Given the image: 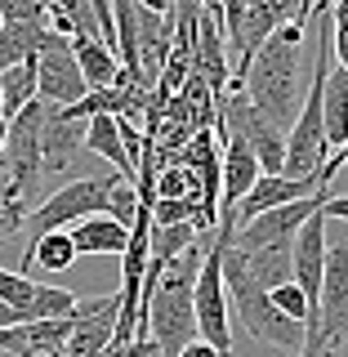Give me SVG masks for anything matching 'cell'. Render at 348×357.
<instances>
[{"instance_id":"cell-22","label":"cell","mask_w":348,"mask_h":357,"mask_svg":"<svg viewBox=\"0 0 348 357\" xmlns=\"http://www.w3.org/2000/svg\"><path fill=\"white\" fill-rule=\"evenodd\" d=\"M134 215H139V192H134V183H126V178H116L107 192V219L121 223V228H130Z\"/></svg>"},{"instance_id":"cell-26","label":"cell","mask_w":348,"mask_h":357,"mask_svg":"<svg viewBox=\"0 0 348 357\" xmlns=\"http://www.w3.org/2000/svg\"><path fill=\"white\" fill-rule=\"evenodd\" d=\"M179 357H219V353L210 349V344H201V340H192V344H188V349L179 353Z\"/></svg>"},{"instance_id":"cell-15","label":"cell","mask_w":348,"mask_h":357,"mask_svg":"<svg viewBox=\"0 0 348 357\" xmlns=\"http://www.w3.org/2000/svg\"><path fill=\"white\" fill-rule=\"evenodd\" d=\"M81 148H89L94 156H103V161H112V170H116L126 183H139V170L130 165L126 148H121V130H116V116H107V112H98V116L85 121V143Z\"/></svg>"},{"instance_id":"cell-11","label":"cell","mask_w":348,"mask_h":357,"mask_svg":"<svg viewBox=\"0 0 348 357\" xmlns=\"http://www.w3.org/2000/svg\"><path fill=\"white\" fill-rule=\"evenodd\" d=\"M192 76L210 89V98L223 103L228 94V54H223V27H219V5L197 9V50H192Z\"/></svg>"},{"instance_id":"cell-8","label":"cell","mask_w":348,"mask_h":357,"mask_svg":"<svg viewBox=\"0 0 348 357\" xmlns=\"http://www.w3.org/2000/svg\"><path fill=\"white\" fill-rule=\"evenodd\" d=\"M219 130L241 139L250 156L259 161V174H282V156H286V134L264 116L245 94H228L219 103Z\"/></svg>"},{"instance_id":"cell-6","label":"cell","mask_w":348,"mask_h":357,"mask_svg":"<svg viewBox=\"0 0 348 357\" xmlns=\"http://www.w3.org/2000/svg\"><path fill=\"white\" fill-rule=\"evenodd\" d=\"M81 295L63 286H40L22 273L0 268V326H31V321H54L72 317Z\"/></svg>"},{"instance_id":"cell-16","label":"cell","mask_w":348,"mask_h":357,"mask_svg":"<svg viewBox=\"0 0 348 357\" xmlns=\"http://www.w3.org/2000/svg\"><path fill=\"white\" fill-rule=\"evenodd\" d=\"M67 241H72L76 259L81 255H121L130 241V228L112 223L107 215H94V219H81L76 228H67Z\"/></svg>"},{"instance_id":"cell-5","label":"cell","mask_w":348,"mask_h":357,"mask_svg":"<svg viewBox=\"0 0 348 357\" xmlns=\"http://www.w3.org/2000/svg\"><path fill=\"white\" fill-rule=\"evenodd\" d=\"M290 18H295V9H290L286 0H259V5L228 0V5H219V27H223V36H228L223 45L237 50V67H232V76H228V94L241 89V76H245V67H250V59L259 54V45Z\"/></svg>"},{"instance_id":"cell-24","label":"cell","mask_w":348,"mask_h":357,"mask_svg":"<svg viewBox=\"0 0 348 357\" xmlns=\"http://www.w3.org/2000/svg\"><path fill=\"white\" fill-rule=\"evenodd\" d=\"M22 223H27V201L14 197L5 183H0V241H9Z\"/></svg>"},{"instance_id":"cell-4","label":"cell","mask_w":348,"mask_h":357,"mask_svg":"<svg viewBox=\"0 0 348 357\" xmlns=\"http://www.w3.org/2000/svg\"><path fill=\"white\" fill-rule=\"evenodd\" d=\"M232 237V215L215 219L210 228V245L201 255V273H197V290H192V317H197V340L210 344L219 357H232V312L223 299V277H219V250Z\"/></svg>"},{"instance_id":"cell-23","label":"cell","mask_w":348,"mask_h":357,"mask_svg":"<svg viewBox=\"0 0 348 357\" xmlns=\"http://www.w3.org/2000/svg\"><path fill=\"white\" fill-rule=\"evenodd\" d=\"M268 304H273L277 312H282L286 321H299V326H308V299L299 295V286H277V290H268Z\"/></svg>"},{"instance_id":"cell-27","label":"cell","mask_w":348,"mask_h":357,"mask_svg":"<svg viewBox=\"0 0 348 357\" xmlns=\"http://www.w3.org/2000/svg\"><path fill=\"white\" fill-rule=\"evenodd\" d=\"M5 130H9V121H0V152H5Z\"/></svg>"},{"instance_id":"cell-21","label":"cell","mask_w":348,"mask_h":357,"mask_svg":"<svg viewBox=\"0 0 348 357\" xmlns=\"http://www.w3.org/2000/svg\"><path fill=\"white\" fill-rule=\"evenodd\" d=\"M197 241V228L192 223H170V228H156V223H148V259L152 264H170L179 259V255L188 250V245Z\"/></svg>"},{"instance_id":"cell-1","label":"cell","mask_w":348,"mask_h":357,"mask_svg":"<svg viewBox=\"0 0 348 357\" xmlns=\"http://www.w3.org/2000/svg\"><path fill=\"white\" fill-rule=\"evenodd\" d=\"M210 245V232H197L179 259L143 268V335L156 344L161 357H179L197 340V317H192V290L201 273V255Z\"/></svg>"},{"instance_id":"cell-10","label":"cell","mask_w":348,"mask_h":357,"mask_svg":"<svg viewBox=\"0 0 348 357\" xmlns=\"http://www.w3.org/2000/svg\"><path fill=\"white\" fill-rule=\"evenodd\" d=\"M116 290L98 299H81L72 312V331H67V349L63 357H103L112 344V331H116Z\"/></svg>"},{"instance_id":"cell-18","label":"cell","mask_w":348,"mask_h":357,"mask_svg":"<svg viewBox=\"0 0 348 357\" xmlns=\"http://www.w3.org/2000/svg\"><path fill=\"white\" fill-rule=\"evenodd\" d=\"M36 98V59L0 72V121H14Z\"/></svg>"},{"instance_id":"cell-12","label":"cell","mask_w":348,"mask_h":357,"mask_svg":"<svg viewBox=\"0 0 348 357\" xmlns=\"http://www.w3.org/2000/svg\"><path fill=\"white\" fill-rule=\"evenodd\" d=\"M81 143H85V121L72 107H50L40 126V170H63Z\"/></svg>"},{"instance_id":"cell-17","label":"cell","mask_w":348,"mask_h":357,"mask_svg":"<svg viewBox=\"0 0 348 357\" xmlns=\"http://www.w3.org/2000/svg\"><path fill=\"white\" fill-rule=\"evenodd\" d=\"M72 59H76V72H81V81H85L89 94H103V89L116 85L121 63H116V54L103 50L98 40H76L72 45Z\"/></svg>"},{"instance_id":"cell-20","label":"cell","mask_w":348,"mask_h":357,"mask_svg":"<svg viewBox=\"0 0 348 357\" xmlns=\"http://www.w3.org/2000/svg\"><path fill=\"white\" fill-rule=\"evenodd\" d=\"M45 40V27H14V22H0V72L18 63H31Z\"/></svg>"},{"instance_id":"cell-7","label":"cell","mask_w":348,"mask_h":357,"mask_svg":"<svg viewBox=\"0 0 348 357\" xmlns=\"http://www.w3.org/2000/svg\"><path fill=\"white\" fill-rule=\"evenodd\" d=\"M121 174H85L76 183H63L50 201H40L36 210H27V219L36 223V237L45 232H67V223H81L94 215H107V192Z\"/></svg>"},{"instance_id":"cell-25","label":"cell","mask_w":348,"mask_h":357,"mask_svg":"<svg viewBox=\"0 0 348 357\" xmlns=\"http://www.w3.org/2000/svg\"><path fill=\"white\" fill-rule=\"evenodd\" d=\"M143 349H148V340H130V344H107L103 357H143Z\"/></svg>"},{"instance_id":"cell-3","label":"cell","mask_w":348,"mask_h":357,"mask_svg":"<svg viewBox=\"0 0 348 357\" xmlns=\"http://www.w3.org/2000/svg\"><path fill=\"white\" fill-rule=\"evenodd\" d=\"M232 241V237H228ZM223 241L219 250V277H223V299H228V312H237L241 331L250 340L268 344V349H282L286 357H299L304 353V326L299 321H286L282 312L268 304V290L255 286L241 268V255Z\"/></svg>"},{"instance_id":"cell-14","label":"cell","mask_w":348,"mask_h":357,"mask_svg":"<svg viewBox=\"0 0 348 357\" xmlns=\"http://www.w3.org/2000/svg\"><path fill=\"white\" fill-rule=\"evenodd\" d=\"M344 112H348V67L335 59L326 72V85H321V139H326L331 152H344L348 143Z\"/></svg>"},{"instance_id":"cell-9","label":"cell","mask_w":348,"mask_h":357,"mask_svg":"<svg viewBox=\"0 0 348 357\" xmlns=\"http://www.w3.org/2000/svg\"><path fill=\"white\" fill-rule=\"evenodd\" d=\"M89 94L81 72H76V59H72V40L54 36L45 27V40L36 50V98L50 107H76L81 98Z\"/></svg>"},{"instance_id":"cell-2","label":"cell","mask_w":348,"mask_h":357,"mask_svg":"<svg viewBox=\"0 0 348 357\" xmlns=\"http://www.w3.org/2000/svg\"><path fill=\"white\" fill-rule=\"evenodd\" d=\"M312 14H317V5H299L295 18L282 22V27L259 45V54L250 59V67H245V76H241V89H237V94L250 98L282 134L290 130L299 103H304L299 59H304V27H308Z\"/></svg>"},{"instance_id":"cell-19","label":"cell","mask_w":348,"mask_h":357,"mask_svg":"<svg viewBox=\"0 0 348 357\" xmlns=\"http://www.w3.org/2000/svg\"><path fill=\"white\" fill-rule=\"evenodd\" d=\"M76 250L72 241H67V232H45V237H31L27 250H22V277H27V268L36 264L45 273H63V268H72Z\"/></svg>"},{"instance_id":"cell-13","label":"cell","mask_w":348,"mask_h":357,"mask_svg":"<svg viewBox=\"0 0 348 357\" xmlns=\"http://www.w3.org/2000/svg\"><path fill=\"white\" fill-rule=\"evenodd\" d=\"M223 134V130H219ZM219 178H223V188H219V197H223V215H232V206L255 188V178H259V161L250 156V148H245L241 139H232V134H223V165H219Z\"/></svg>"}]
</instances>
